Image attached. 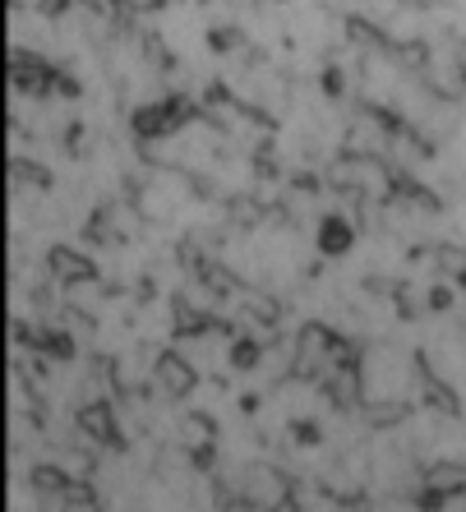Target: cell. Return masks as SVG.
<instances>
[{"instance_id":"obj_1","label":"cell","mask_w":466,"mask_h":512,"mask_svg":"<svg viewBox=\"0 0 466 512\" xmlns=\"http://www.w3.org/2000/svg\"><path fill=\"white\" fill-rule=\"evenodd\" d=\"M425 489L434 494V503L453 499V494H466V466H453V462L430 466V476H425Z\"/></svg>"},{"instance_id":"obj_2","label":"cell","mask_w":466,"mask_h":512,"mask_svg":"<svg viewBox=\"0 0 466 512\" xmlns=\"http://www.w3.org/2000/svg\"><path fill=\"white\" fill-rule=\"evenodd\" d=\"M157 379H162V388H167V393H190V388H194L190 360H180V356H162V360H157Z\"/></svg>"},{"instance_id":"obj_3","label":"cell","mask_w":466,"mask_h":512,"mask_svg":"<svg viewBox=\"0 0 466 512\" xmlns=\"http://www.w3.org/2000/svg\"><path fill=\"white\" fill-rule=\"evenodd\" d=\"M51 268H56V277H65V282H88V277H93V263L74 250H56L51 254Z\"/></svg>"},{"instance_id":"obj_4","label":"cell","mask_w":466,"mask_h":512,"mask_svg":"<svg viewBox=\"0 0 466 512\" xmlns=\"http://www.w3.org/2000/svg\"><path fill=\"white\" fill-rule=\"evenodd\" d=\"M323 250L328 254H342L351 245V231H347V222H342V217H328V222H323Z\"/></svg>"},{"instance_id":"obj_5","label":"cell","mask_w":466,"mask_h":512,"mask_svg":"<svg viewBox=\"0 0 466 512\" xmlns=\"http://www.w3.org/2000/svg\"><path fill=\"white\" fill-rule=\"evenodd\" d=\"M439 273L462 277V282H466V254L453 250V245H443V250H439Z\"/></svg>"}]
</instances>
